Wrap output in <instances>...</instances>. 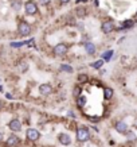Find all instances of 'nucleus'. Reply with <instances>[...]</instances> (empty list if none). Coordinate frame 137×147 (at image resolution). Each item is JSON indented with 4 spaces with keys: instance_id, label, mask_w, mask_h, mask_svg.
<instances>
[{
    "instance_id": "nucleus-8",
    "label": "nucleus",
    "mask_w": 137,
    "mask_h": 147,
    "mask_svg": "<svg viewBox=\"0 0 137 147\" xmlns=\"http://www.w3.org/2000/svg\"><path fill=\"white\" fill-rule=\"evenodd\" d=\"M114 128H116V131H117L118 134H124V135L129 131L128 124H126L125 121H117V123H116V125H114Z\"/></svg>"
},
{
    "instance_id": "nucleus-28",
    "label": "nucleus",
    "mask_w": 137,
    "mask_h": 147,
    "mask_svg": "<svg viewBox=\"0 0 137 147\" xmlns=\"http://www.w3.org/2000/svg\"><path fill=\"white\" fill-rule=\"evenodd\" d=\"M1 108H3V101L0 100V111H1Z\"/></svg>"
},
{
    "instance_id": "nucleus-27",
    "label": "nucleus",
    "mask_w": 137,
    "mask_h": 147,
    "mask_svg": "<svg viewBox=\"0 0 137 147\" xmlns=\"http://www.w3.org/2000/svg\"><path fill=\"white\" fill-rule=\"evenodd\" d=\"M1 140H3V132L0 131V142H1Z\"/></svg>"
},
{
    "instance_id": "nucleus-13",
    "label": "nucleus",
    "mask_w": 137,
    "mask_h": 147,
    "mask_svg": "<svg viewBox=\"0 0 137 147\" xmlns=\"http://www.w3.org/2000/svg\"><path fill=\"white\" fill-rule=\"evenodd\" d=\"M113 94H114V90L112 89V88H105V89H104V97H105L106 100H110V98L113 97Z\"/></svg>"
},
{
    "instance_id": "nucleus-25",
    "label": "nucleus",
    "mask_w": 137,
    "mask_h": 147,
    "mask_svg": "<svg viewBox=\"0 0 137 147\" xmlns=\"http://www.w3.org/2000/svg\"><path fill=\"white\" fill-rule=\"evenodd\" d=\"M5 97L8 98V100H12V98H13V96H12V94H11V93H7V94H5Z\"/></svg>"
},
{
    "instance_id": "nucleus-26",
    "label": "nucleus",
    "mask_w": 137,
    "mask_h": 147,
    "mask_svg": "<svg viewBox=\"0 0 137 147\" xmlns=\"http://www.w3.org/2000/svg\"><path fill=\"white\" fill-rule=\"evenodd\" d=\"M61 3L62 4H67V3H70V0H61Z\"/></svg>"
},
{
    "instance_id": "nucleus-20",
    "label": "nucleus",
    "mask_w": 137,
    "mask_h": 147,
    "mask_svg": "<svg viewBox=\"0 0 137 147\" xmlns=\"http://www.w3.org/2000/svg\"><path fill=\"white\" fill-rule=\"evenodd\" d=\"M89 78H88V76L86 74H84V73H81V74H78V82L80 84H82V82H86Z\"/></svg>"
},
{
    "instance_id": "nucleus-4",
    "label": "nucleus",
    "mask_w": 137,
    "mask_h": 147,
    "mask_svg": "<svg viewBox=\"0 0 137 147\" xmlns=\"http://www.w3.org/2000/svg\"><path fill=\"white\" fill-rule=\"evenodd\" d=\"M26 136L28 140H31V142H36V140H39L40 139V132L38 129L35 128H28L26 132Z\"/></svg>"
},
{
    "instance_id": "nucleus-19",
    "label": "nucleus",
    "mask_w": 137,
    "mask_h": 147,
    "mask_svg": "<svg viewBox=\"0 0 137 147\" xmlns=\"http://www.w3.org/2000/svg\"><path fill=\"white\" fill-rule=\"evenodd\" d=\"M133 24H134V22L133 20H128V22H125L122 26H121V28L120 30H125V28H130V27H133Z\"/></svg>"
},
{
    "instance_id": "nucleus-2",
    "label": "nucleus",
    "mask_w": 137,
    "mask_h": 147,
    "mask_svg": "<svg viewBox=\"0 0 137 147\" xmlns=\"http://www.w3.org/2000/svg\"><path fill=\"white\" fill-rule=\"evenodd\" d=\"M18 31H19V34H20V36L30 35V34H31V26H30L26 20L22 19L20 23H19V26H18Z\"/></svg>"
},
{
    "instance_id": "nucleus-23",
    "label": "nucleus",
    "mask_w": 137,
    "mask_h": 147,
    "mask_svg": "<svg viewBox=\"0 0 137 147\" xmlns=\"http://www.w3.org/2000/svg\"><path fill=\"white\" fill-rule=\"evenodd\" d=\"M125 135H126V138H128L129 140H136V135L133 134L132 131H128V132H126Z\"/></svg>"
},
{
    "instance_id": "nucleus-12",
    "label": "nucleus",
    "mask_w": 137,
    "mask_h": 147,
    "mask_svg": "<svg viewBox=\"0 0 137 147\" xmlns=\"http://www.w3.org/2000/svg\"><path fill=\"white\" fill-rule=\"evenodd\" d=\"M85 50H86V53L89 55H93L96 54V45H94L93 42H85Z\"/></svg>"
},
{
    "instance_id": "nucleus-15",
    "label": "nucleus",
    "mask_w": 137,
    "mask_h": 147,
    "mask_svg": "<svg viewBox=\"0 0 137 147\" xmlns=\"http://www.w3.org/2000/svg\"><path fill=\"white\" fill-rule=\"evenodd\" d=\"M113 53H114L113 50H108V51H105V53L102 54L101 59H104V61H106V62H108V61H110V58L113 57Z\"/></svg>"
},
{
    "instance_id": "nucleus-11",
    "label": "nucleus",
    "mask_w": 137,
    "mask_h": 147,
    "mask_svg": "<svg viewBox=\"0 0 137 147\" xmlns=\"http://www.w3.org/2000/svg\"><path fill=\"white\" fill-rule=\"evenodd\" d=\"M58 140H59V143L63 144V146H69L71 143V139L67 134H59L58 135Z\"/></svg>"
},
{
    "instance_id": "nucleus-6",
    "label": "nucleus",
    "mask_w": 137,
    "mask_h": 147,
    "mask_svg": "<svg viewBox=\"0 0 137 147\" xmlns=\"http://www.w3.org/2000/svg\"><path fill=\"white\" fill-rule=\"evenodd\" d=\"M114 28H116V26L112 20H105V22L101 24V30H102V32H105V34H109V32L114 31Z\"/></svg>"
},
{
    "instance_id": "nucleus-22",
    "label": "nucleus",
    "mask_w": 137,
    "mask_h": 147,
    "mask_svg": "<svg viewBox=\"0 0 137 147\" xmlns=\"http://www.w3.org/2000/svg\"><path fill=\"white\" fill-rule=\"evenodd\" d=\"M61 69L63 71H67V73H73V67L69 66V65H61Z\"/></svg>"
},
{
    "instance_id": "nucleus-1",
    "label": "nucleus",
    "mask_w": 137,
    "mask_h": 147,
    "mask_svg": "<svg viewBox=\"0 0 137 147\" xmlns=\"http://www.w3.org/2000/svg\"><path fill=\"white\" fill-rule=\"evenodd\" d=\"M77 139H78V142H88L90 139V132H89L88 127L81 125L77 128Z\"/></svg>"
},
{
    "instance_id": "nucleus-10",
    "label": "nucleus",
    "mask_w": 137,
    "mask_h": 147,
    "mask_svg": "<svg viewBox=\"0 0 137 147\" xmlns=\"http://www.w3.org/2000/svg\"><path fill=\"white\" fill-rule=\"evenodd\" d=\"M39 92L42 96H49V94L53 93V86L50 84H42L39 86Z\"/></svg>"
},
{
    "instance_id": "nucleus-5",
    "label": "nucleus",
    "mask_w": 137,
    "mask_h": 147,
    "mask_svg": "<svg viewBox=\"0 0 137 147\" xmlns=\"http://www.w3.org/2000/svg\"><path fill=\"white\" fill-rule=\"evenodd\" d=\"M8 128L12 131V132H19L20 129H22V121L19 120V119H12V120L8 123Z\"/></svg>"
},
{
    "instance_id": "nucleus-18",
    "label": "nucleus",
    "mask_w": 137,
    "mask_h": 147,
    "mask_svg": "<svg viewBox=\"0 0 137 147\" xmlns=\"http://www.w3.org/2000/svg\"><path fill=\"white\" fill-rule=\"evenodd\" d=\"M27 43H28V40H24V42H12V43H11V47L18 49V47H22V46L27 45Z\"/></svg>"
},
{
    "instance_id": "nucleus-7",
    "label": "nucleus",
    "mask_w": 137,
    "mask_h": 147,
    "mask_svg": "<svg viewBox=\"0 0 137 147\" xmlns=\"http://www.w3.org/2000/svg\"><path fill=\"white\" fill-rule=\"evenodd\" d=\"M67 50H69L67 45H65V43H58V45L54 47V54L58 55V57H61V55H65V54L67 53Z\"/></svg>"
},
{
    "instance_id": "nucleus-14",
    "label": "nucleus",
    "mask_w": 137,
    "mask_h": 147,
    "mask_svg": "<svg viewBox=\"0 0 137 147\" xmlns=\"http://www.w3.org/2000/svg\"><path fill=\"white\" fill-rule=\"evenodd\" d=\"M85 104H86V97H85V96H82V94H81V96H78V97H77V107H78V108H84Z\"/></svg>"
},
{
    "instance_id": "nucleus-30",
    "label": "nucleus",
    "mask_w": 137,
    "mask_h": 147,
    "mask_svg": "<svg viewBox=\"0 0 137 147\" xmlns=\"http://www.w3.org/2000/svg\"><path fill=\"white\" fill-rule=\"evenodd\" d=\"M1 90H3V88H1V86H0V92H1Z\"/></svg>"
},
{
    "instance_id": "nucleus-16",
    "label": "nucleus",
    "mask_w": 137,
    "mask_h": 147,
    "mask_svg": "<svg viewBox=\"0 0 137 147\" xmlns=\"http://www.w3.org/2000/svg\"><path fill=\"white\" fill-rule=\"evenodd\" d=\"M104 63H105V61H104V59H98V61H96V62L90 63V66L93 67V69H101V67L104 66Z\"/></svg>"
},
{
    "instance_id": "nucleus-24",
    "label": "nucleus",
    "mask_w": 137,
    "mask_h": 147,
    "mask_svg": "<svg viewBox=\"0 0 137 147\" xmlns=\"http://www.w3.org/2000/svg\"><path fill=\"white\" fill-rule=\"evenodd\" d=\"M50 1H51V0H39V3L42 5H47V4H50Z\"/></svg>"
},
{
    "instance_id": "nucleus-3",
    "label": "nucleus",
    "mask_w": 137,
    "mask_h": 147,
    "mask_svg": "<svg viewBox=\"0 0 137 147\" xmlns=\"http://www.w3.org/2000/svg\"><path fill=\"white\" fill-rule=\"evenodd\" d=\"M24 11L27 15H35L38 12V5L34 0H27L24 3Z\"/></svg>"
},
{
    "instance_id": "nucleus-21",
    "label": "nucleus",
    "mask_w": 137,
    "mask_h": 147,
    "mask_svg": "<svg viewBox=\"0 0 137 147\" xmlns=\"http://www.w3.org/2000/svg\"><path fill=\"white\" fill-rule=\"evenodd\" d=\"M81 92H82V90H81V86H80V85H77V86H75L74 89H73V94H74L75 97H78V96H81Z\"/></svg>"
},
{
    "instance_id": "nucleus-9",
    "label": "nucleus",
    "mask_w": 137,
    "mask_h": 147,
    "mask_svg": "<svg viewBox=\"0 0 137 147\" xmlns=\"http://www.w3.org/2000/svg\"><path fill=\"white\" fill-rule=\"evenodd\" d=\"M20 143V138H18L16 135H9V138L5 142V147H16Z\"/></svg>"
},
{
    "instance_id": "nucleus-17",
    "label": "nucleus",
    "mask_w": 137,
    "mask_h": 147,
    "mask_svg": "<svg viewBox=\"0 0 137 147\" xmlns=\"http://www.w3.org/2000/svg\"><path fill=\"white\" fill-rule=\"evenodd\" d=\"M75 12H77V15H78L80 18H84L85 15H86V8H84V7H78V8L75 9Z\"/></svg>"
},
{
    "instance_id": "nucleus-29",
    "label": "nucleus",
    "mask_w": 137,
    "mask_h": 147,
    "mask_svg": "<svg viewBox=\"0 0 137 147\" xmlns=\"http://www.w3.org/2000/svg\"><path fill=\"white\" fill-rule=\"evenodd\" d=\"M78 1H84V3H86V1H89V0H77V3H78Z\"/></svg>"
}]
</instances>
